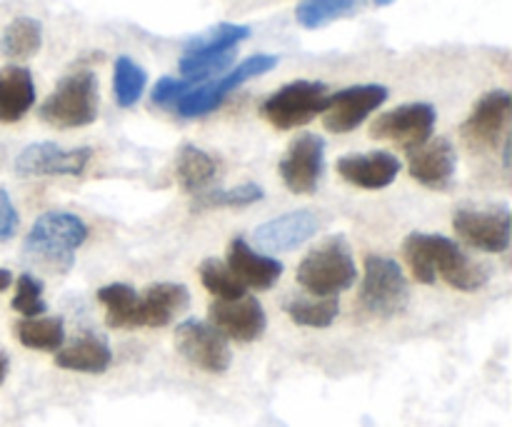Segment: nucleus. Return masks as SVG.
<instances>
[{
  "label": "nucleus",
  "mask_w": 512,
  "mask_h": 427,
  "mask_svg": "<svg viewBox=\"0 0 512 427\" xmlns=\"http://www.w3.org/2000/svg\"><path fill=\"white\" fill-rule=\"evenodd\" d=\"M88 240V225L83 218L65 210L43 213L25 238V253L38 258L58 273H68L75 263V253Z\"/></svg>",
  "instance_id": "obj_1"
},
{
  "label": "nucleus",
  "mask_w": 512,
  "mask_h": 427,
  "mask_svg": "<svg viewBox=\"0 0 512 427\" xmlns=\"http://www.w3.org/2000/svg\"><path fill=\"white\" fill-rule=\"evenodd\" d=\"M253 30L248 25L238 23H220L215 28H208L205 33L195 35L185 53L180 55V73L193 85L210 80L213 75L225 73L233 65L235 50L243 40L250 38Z\"/></svg>",
  "instance_id": "obj_2"
},
{
  "label": "nucleus",
  "mask_w": 512,
  "mask_h": 427,
  "mask_svg": "<svg viewBox=\"0 0 512 427\" xmlns=\"http://www.w3.org/2000/svg\"><path fill=\"white\" fill-rule=\"evenodd\" d=\"M358 280L353 250L345 238H328L315 245L298 268V283L318 298H338Z\"/></svg>",
  "instance_id": "obj_3"
},
{
  "label": "nucleus",
  "mask_w": 512,
  "mask_h": 427,
  "mask_svg": "<svg viewBox=\"0 0 512 427\" xmlns=\"http://www.w3.org/2000/svg\"><path fill=\"white\" fill-rule=\"evenodd\" d=\"M100 108L98 78L93 70H75L65 75L58 88L40 105V120L58 130L85 128L95 123Z\"/></svg>",
  "instance_id": "obj_4"
},
{
  "label": "nucleus",
  "mask_w": 512,
  "mask_h": 427,
  "mask_svg": "<svg viewBox=\"0 0 512 427\" xmlns=\"http://www.w3.org/2000/svg\"><path fill=\"white\" fill-rule=\"evenodd\" d=\"M410 283L403 268L385 255L365 258V275L360 285V305L375 318H395L408 308Z\"/></svg>",
  "instance_id": "obj_5"
},
{
  "label": "nucleus",
  "mask_w": 512,
  "mask_h": 427,
  "mask_svg": "<svg viewBox=\"0 0 512 427\" xmlns=\"http://www.w3.org/2000/svg\"><path fill=\"white\" fill-rule=\"evenodd\" d=\"M328 98L330 93L325 83H318V80H293V83L283 85L278 93H273L265 100L260 115L273 128L293 130L323 115Z\"/></svg>",
  "instance_id": "obj_6"
},
{
  "label": "nucleus",
  "mask_w": 512,
  "mask_h": 427,
  "mask_svg": "<svg viewBox=\"0 0 512 427\" xmlns=\"http://www.w3.org/2000/svg\"><path fill=\"white\" fill-rule=\"evenodd\" d=\"M275 65H278V55H265V53L253 55V58H248V60H243L240 65H235V68L230 70V73H225L223 78L210 80V83H205V85H195V88L190 90V93L185 95L178 105H175V110H178L180 118H185V120L203 118V115L218 110L220 105H223V100L228 98L233 90H238L240 85L248 83V80H253V78H258V75L270 73Z\"/></svg>",
  "instance_id": "obj_7"
},
{
  "label": "nucleus",
  "mask_w": 512,
  "mask_h": 427,
  "mask_svg": "<svg viewBox=\"0 0 512 427\" xmlns=\"http://www.w3.org/2000/svg\"><path fill=\"white\" fill-rule=\"evenodd\" d=\"M175 348L178 353L203 373L223 375L233 363L230 345L218 330L203 320H185L175 328Z\"/></svg>",
  "instance_id": "obj_8"
},
{
  "label": "nucleus",
  "mask_w": 512,
  "mask_h": 427,
  "mask_svg": "<svg viewBox=\"0 0 512 427\" xmlns=\"http://www.w3.org/2000/svg\"><path fill=\"white\" fill-rule=\"evenodd\" d=\"M510 210L498 208H460L453 215V228L463 243L483 253H505L510 248Z\"/></svg>",
  "instance_id": "obj_9"
},
{
  "label": "nucleus",
  "mask_w": 512,
  "mask_h": 427,
  "mask_svg": "<svg viewBox=\"0 0 512 427\" xmlns=\"http://www.w3.org/2000/svg\"><path fill=\"white\" fill-rule=\"evenodd\" d=\"M278 170L290 193L313 195L325 170V140L313 133L295 138L280 158Z\"/></svg>",
  "instance_id": "obj_10"
},
{
  "label": "nucleus",
  "mask_w": 512,
  "mask_h": 427,
  "mask_svg": "<svg viewBox=\"0 0 512 427\" xmlns=\"http://www.w3.org/2000/svg\"><path fill=\"white\" fill-rule=\"evenodd\" d=\"M435 120H438V110L430 103H408L378 115L370 125V135L375 140H388V143H398L410 150L430 140Z\"/></svg>",
  "instance_id": "obj_11"
},
{
  "label": "nucleus",
  "mask_w": 512,
  "mask_h": 427,
  "mask_svg": "<svg viewBox=\"0 0 512 427\" xmlns=\"http://www.w3.org/2000/svg\"><path fill=\"white\" fill-rule=\"evenodd\" d=\"M512 113V98L508 90H490L483 98L475 103L473 113L468 115V120L460 128L465 145L470 150H483L495 148V145L503 140L505 130H508Z\"/></svg>",
  "instance_id": "obj_12"
},
{
  "label": "nucleus",
  "mask_w": 512,
  "mask_h": 427,
  "mask_svg": "<svg viewBox=\"0 0 512 427\" xmlns=\"http://www.w3.org/2000/svg\"><path fill=\"white\" fill-rule=\"evenodd\" d=\"M388 100V88L378 83L353 85V88L338 90L328 98L323 110V123L330 133H350L358 128L373 110Z\"/></svg>",
  "instance_id": "obj_13"
},
{
  "label": "nucleus",
  "mask_w": 512,
  "mask_h": 427,
  "mask_svg": "<svg viewBox=\"0 0 512 427\" xmlns=\"http://www.w3.org/2000/svg\"><path fill=\"white\" fill-rule=\"evenodd\" d=\"M93 160L90 148H60L55 143H33L20 150L15 158V173L25 178H40V175H70L78 178L85 173L88 163Z\"/></svg>",
  "instance_id": "obj_14"
},
{
  "label": "nucleus",
  "mask_w": 512,
  "mask_h": 427,
  "mask_svg": "<svg viewBox=\"0 0 512 427\" xmlns=\"http://www.w3.org/2000/svg\"><path fill=\"white\" fill-rule=\"evenodd\" d=\"M208 318L225 340H238V343H253L268 325L263 305L248 295L235 300H215L208 308Z\"/></svg>",
  "instance_id": "obj_15"
},
{
  "label": "nucleus",
  "mask_w": 512,
  "mask_h": 427,
  "mask_svg": "<svg viewBox=\"0 0 512 427\" xmlns=\"http://www.w3.org/2000/svg\"><path fill=\"white\" fill-rule=\"evenodd\" d=\"M430 253H433L435 278H443L450 288L460 293H475L488 283V270L470 260L455 240L445 235H430Z\"/></svg>",
  "instance_id": "obj_16"
},
{
  "label": "nucleus",
  "mask_w": 512,
  "mask_h": 427,
  "mask_svg": "<svg viewBox=\"0 0 512 427\" xmlns=\"http://www.w3.org/2000/svg\"><path fill=\"white\" fill-rule=\"evenodd\" d=\"M318 233V218L310 210H293L255 228L253 245L265 255L290 253Z\"/></svg>",
  "instance_id": "obj_17"
},
{
  "label": "nucleus",
  "mask_w": 512,
  "mask_h": 427,
  "mask_svg": "<svg viewBox=\"0 0 512 427\" xmlns=\"http://www.w3.org/2000/svg\"><path fill=\"white\" fill-rule=\"evenodd\" d=\"M455 148L450 140L433 138L408 150V170L413 180L433 190H445L455 175Z\"/></svg>",
  "instance_id": "obj_18"
},
{
  "label": "nucleus",
  "mask_w": 512,
  "mask_h": 427,
  "mask_svg": "<svg viewBox=\"0 0 512 427\" xmlns=\"http://www.w3.org/2000/svg\"><path fill=\"white\" fill-rule=\"evenodd\" d=\"M338 173L350 185H358L363 190H383L398 178L400 160L393 153H385V150L345 155V158L338 160Z\"/></svg>",
  "instance_id": "obj_19"
},
{
  "label": "nucleus",
  "mask_w": 512,
  "mask_h": 427,
  "mask_svg": "<svg viewBox=\"0 0 512 427\" xmlns=\"http://www.w3.org/2000/svg\"><path fill=\"white\" fill-rule=\"evenodd\" d=\"M230 273L243 283V288L270 290L283 275V263L273 260L270 255L255 253L243 238L230 240L228 245V263Z\"/></svg>",
  "instance_id": "obj_20"
},
{
  "label": "nucleus",
  "mask_w": 512,
  "mask_h": 427,
  "mask_svg": "<svg viewBox=\"0 0 512 427\" xmlns=\"http://www.w3.org/2000/svg\"><path fill=\"white\" fill-rule=\"evenodd\" d=\"M188 288L180 283H155L138 295V328H165L188 308Z\"/></svg>",
  "instance_id": "obj_21"
},
{
  "label": "nucleus",
  "mask_w": 512,
  "mask_h": 427,
  "mask_svg": "<svg viewBox=\"0 0 512 427\" xmlns=\"http://www.w3.org/2000/svg\"><path fill=\"white\" fill-rule=\"evenodd\" d=\"M35 103L33 73L23 65L0 68V123H18Z\"/></svg>",
  "instance_id": "obj_22"
},
{
  "label": "nucleus",
  "mask_w": 512,
  "mask_h": 427,
  "mask_svg": "<svg viewBox=\"0 0 512 427\" xmlns=\"http://www.w3.org/2000/svg\"><path fill=\"white\" fill-rule=\"evenodd\" d=\"M110 363H113V353L98 335H83L55 353V365L70 373L100 375L110 368Z\"/></svg>",
  "instance_id": "obj_23"
},
{
  "label": "nucleus",
  "mask_w": 512,
  "mask_h": 427,
  "mask_svg": "<svg viewBox=\"0 0 512 427\" xmlns=\"http://www.w3.org/2000/svg\"><path fill=\"white\" fill-rule=\"evenodd\" d=\"M175 173H178L180 185H183L188 193H200L203 188H208L210 183L218 175V163L210 153H205L198 145H183L178 150V158H175Z\"/></svg>",
  "instance_id": "obj_24"
},
{
  "label": "nucleus",
  "mask_w": 512,
  "mask_h": 427,
  "mask_svg": "<svg viewBox=\"0 0 512 427\" xmlns=\"http://www.w3.org/2000/svg\"><path fill=\"white\" fill-rule=\"evenodd\" d=\"M138 295L125 283H110L98 290V300L105 308L110 328H138Z\"/></svg>",
  "instance_id": "obj_25"
},
{
  "label": "nucleus",
  "mask_w": 512,
  "mask_h": 427,
  "mask_svg": "<svg viewBox=\"0 0 512 427\" xmlns=\"http://www.w3.org/2000/svg\"><path fill=\"white\" fill-rule=\"evenodd\" d=\"M43 45V25L40 20L28 18H15L13 23L5 28L3 40H0V50H3L5 58L10 60H28Z\"/></svg>",
  "instance_id": "obj_26"
},
{
  "label": "nucleus",
  "mask_w": 512,
  "mask_h": 427,
  "mask_svg": "<svg viewBox=\"0 0 512 427\" xmlns=\"http://www.w3.org/2000/svg\"><path fill=\"white\" fill-rule=\"evenodd\" d=\"M20 345L43 353H58L65 343V325L60 318H25L15 325Z\"/></svg>",
  "instance_id": "obj_27"
},
{
  "label": "nucleus",
  "mask_w": 512,
  "mask_h": 427,
  "mask_svg": "<svg viewBox=\"0 0 512 427\" xmlns=\"http://www.w3.org/2000/svg\"><path fill=\"white\" fill-rule=\"evenodd\" d=\"M285 313L290 315L295 325H303V328H328L335 323L340 313L338 298H318V295H310V298H290L285 303Z\"/></svg>",
  "instance_id": "obj_28"
},
{
  "label": "nucleus",
  "mask_w": 512,
  "mask_h": 427,
  "mask_svg": "<svg viewBox=\"0 0 512 427\" xmlns=\"http://www.w3.org/2000/svg\"><path fill=\"white\" fill-rule=\"evenodd\" d=\"M360 5H363V0H300L298 8H295V20L303 28L315 30L355 13Z\"/></svg>",
  "instance_id": "obj_29"
},
{
  "label": "nucleus",
  "mask_w": 512,
  "mask_h": 427,
  "mask_svg": "<svg viewBox=\"0 0 512 427\" xmlns=\"http://www.w3.org/2000/svg\"><path fill=\"white\" fill-rule=\"evenodd\" d=\"M145 85H148V73L135 63L128 55H120L115 60V73H113V88H115V100H118L120 108H133L145 93Z\"/></svg>",
  "instance_id": "obj_30"
},
{
  "label": "nucleus",
  "mask_w": 512,
  "mask_h": 427,
  "mask_svg": "<svg viewBox=\"0 0 512 427\" xmlns=\"http://www.w3.org/2000/svg\"><path fill=\"white\" fill-rule=\"evenodd\" d=\"M263 195L265 190L258 183H243L230 190H208V193H200L193 200V210L195 213H203V210L213 208H245V205L263 200Z\"/></svg>",
  "instance_id": "obj_31"
},
{
  "label": "nucleus",
  "mask_w": 512,
  "mask_h": 427,
  "mask_svg": "<svg viewBox=\"0 0 512 427\" xmlns=\"http://www.w3.org/2000/svg\"><path fill=\"white\" fill-rule=\"evenodd\" d=\"M200 280H203L205 290L210 295H215L218 300H235V298H243L248 290L243 288L238 278L230 273V268L220 260L208 258L203 265H200Z\"/></svg>",
  "instance_id": "obj_32"
},
{
  "label": "nucleus",
  "mask_w": 512,
  "mask_h": 427,
  "mask_svg": "<svg viewBox=\"0 0 512 427\" xmlns=\"http://www.w3.org/2000/svg\"><path fill=\"white\" fill-rule=\"evenodd\" d=\"M13 310L20 313L23 318H40L45 313V300H43V283L33 278L30 273H23L18 278L13 295Z\"/></svg>",
  "instance_id": "obj_33"
},
{
  "label": "nucleus",
  "mask_w": 512,
  "mask_h": 427,
  "mask_svg": "<svg viewBox=\"0 0 512 427\" xmlns=\"http://www.w3.org/2000/svg\"><path fill=\"white\" fill-rule=\"evenodd\" d=\"M193 88L195 85L190 83V80L165 75V78H160L158 83L153 85V95H150V98H153V103L160 105V108H175V105H178Z\"/></svg>",
  "instance_id": "obj_34"
},
{
  "label": "nucleus",
  "mask_w": 512,
  "mask_h": 427,
  "mask_svg": "<svg viewBox=\"0 0 512 427\" xmlns=\"http://www.w3.org/2000/svg\"><path fill=\"white\" fill-rule=\"evenodd\" d=\"M20 218H18V210H15L13 200H10L8 190L0 188V243L10 240L18 230Z\"/></svg>",
  "instance_id": "obj_35"
},
{
  "label": "nucleus",
  "mask_w": 512,
  "mask_h": 427,
  "mask_svg": "<svg viewBox=\"0 0 512 427\" xmlns=\"http://www.w3.org/2000/svg\"><path fill=\"white\" fill-rule=\"evenodd\" d=\"M8 370H10V360H8V355L0 350V385H3L5 378H8Z\"/></svg>",
  "instance_id": "obj_36"
},
{
  "label": "nucleus",
  "mask_w": 512,
  "mask_h": 427,
  "mask_svg": "<svg viewBox=\"0 0 512 427\" xmlns=\"http://www.w3.org/2000/svg\"><path fill=\"white\" fill-rule=\"evenodd\" d=\"M10 285H13V273L5 268H0V293H3V290H8Z\"/></svg>",
  "instance_id": "obj_37"
},
{
  "label": "nucleus",
  "mask_w": 512,
  "mask_h": 427,
  "mask_svg": "<svg viewBox=\"0 0 512 427\" xmlns=\"http://www.w3.org/2000/svg\"><path fill=\"white\" fill-rule=\"evenodd\" d=\"M375 5H380V8H385V5H390V3H395V0H373Z\"/></svg>",
  "instance_id": "obj_38"
}]
</instances>
